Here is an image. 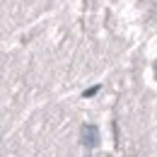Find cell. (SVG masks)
Instances as JSON below:
<instances>
[{
    "instance_id": "obj_1",
    "label": "cell",
    "mask_w": 157,
    "mask_h": 157,
    "mask_svg": "<svg viewBox=\"0 0 157 157\" xmlns=\"http://www.w3.org/2000/svg\"><path fill=\"white\" fill-rule=\"evenodd\" d=\"M82 143L87 147H97L99 145V131L94 126H82Z\"/></svg>"
},
{
    "instance_id": "obj_2",
    "label": "cell",
    "mask_w": 157,
    "mask_h": 157,
    "mask_svg": "<svg viewBox=\"0 0 157 157\" xmlns=\"http://www.w3.org/2000/svg\"><path fill=\"white\" fill-rule=\"evenodd\" d=\"M97 90H99V87H90V90L85 92V97H92V94H97Z\"/></svg>"
}]
</instances>
